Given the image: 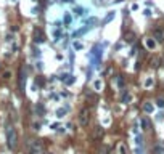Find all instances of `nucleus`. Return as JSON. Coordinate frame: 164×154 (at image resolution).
I'll list each match as a JSON object with an SVG mask.
<instances>
[{
  "mask_svg": "<svg viewBox=\"0 0 164 154\" xmlns=\"http://www.w3.org/2000/svg\"><path fill=\"white\" fill-rule=\"evenodd\" d=\"M153 37H155L158 42H163L164 40V29H161V27H155V29H153Z\"/></svg>",
  "mask_w": 164,
  "mask_h": 154,
  "instance_id": "4",
  "label": "nucleus"
},
{
  "mask_svg": "<svg viewBox=\"0 0 164 154\" xmlns=\"http://www.w3.org/2000/svg\"><path fill=\"white\" fill-rule=\"evenodd\" d=\"M74 11H76V13L79 15V16H81V15H82V8H76V10H74Z\"/></svg>",
  "mask_w": 164,
  "mask_h": 154,
  "instance_id": "26",
  "label": "nucleus"
},
{
  "mask_svg": "<svg viewBox=\"0 0 164 154\" xmlns=\"http://www.w3.org/2000/svg\"><path fill=\"white\" fill-rule=\"evenodd\" d=\"M36 111L39 112V116H44V114H45V108H44V106H42L40 103H39V104L36 106Z\"/></svg>",
  "mask_w": 164,
  "mask_h": 154,
  "instance_id": "11",
  "label": "nucleus"
},
{
  "mask_svg": "<svg viewBox=\"0 0 164 154\" xmlns=\"http://www.w3.org/2000/svg\"><path fill=\"white\" fill-rule=\"evenodd\" d=\"M161 145H163V146H164V141H163V143H161Z\"/></svg>",
  "mask_w": 164,
  "mask_h": 154,
  "instance_id": "28",
  "label": "nucleus"
},
{
  "mask_svg": "<svg viewBox=\"0 0 164 154\" xmlns=\"http://www.w3.org/2000/svg\"><path fill=\"white\" fill-rule=\"evenodd\" d=\"M143 85H145V88H150V87L153 85V77H148V79L145 80V83H143Z\"/></svg>",
  "mask_w": 164,
  "mask_h": 154,
  "instance_id": "15",
  "label": "nucleus"
},
{
  "mask_svg": "<svg viewBox=\"0 0 164 154\" xmlns=\"http://www.w3.org/2000/svg\"><path fill=\"white\" fill-rule=\"evenodd\" d=\"M29 154H45V148H44V143L40 140H34L29 143Z\"/></svg>",
  "mask_w": 164,
  "mask_h": 154,
  "instance_id": "2",
  "label": "nucleus"
},
{
  "mask_svg": "<svg viewBox=\"0 0 164 154\" xmlns=\"http://www.w3.org/2000/svg\"><path fill=\"white\" fill-rule=\"evenodd\" d=\"M74 48H76V50H82V43H79V42H74Z\"/></svg>",
  "mask_w": 164,
  "mask_h": 154,
  "instance_id": "22",
  "label": "nucleus"
},
{
  "mask_svg": "<svg viewBox=\"0 0 164 154\" xmlns=\"http://www.w3.org/2000/svg\"><path fill=\"white\" fill-rule=\"evenodd\" d=\"M143 111L145 112H153V104L151 103H145L143 104Z\"/></svg>",
  "mask_w": 164,
  "mask_h": 154,
  "instance_id": "13",
  "label": "nucleus"
},
{
  "mask_svg": "<svg viewBox=\"0 0 164 154\" xmlns=\"http://www.w3.org/2000/svg\"><path fill=\"white\" fill-rule=\"evenodd\" d=\"M64 24H66V26L71 24V15H64Z\"/></svg>",
  "mask_w": 164,
  "mask_h": 154,
  "instance_id": "17",
  "label": "nucleus"
},
{
  "mask_svg": "<svg viewBox=\"0 0 164 154\" xmlns=\"http://www.w3.org/2000/svg\"><path fill=\"white\" fill-rule=\"evenodd\" d=\"M95 23H97V18H90V19H89V21H87V26L90 27L92 24H95Z\"/></svg>",
  "mask_w": 164,
  "mask_h": 154,
  "instance_id": "21",
  "label": "nucleus"
},
{
  "mask_svg": "<svg viewBox=\"0 0 164 154\" xmlns=\"http://www.w3.org/2000/svg\"><path fill=\"white\" fill-rule=\"evenodd\" d=\"M101 136H103V127H100V125H97V127L93 128V133H92V138H93V140H100Z\"/></svg>",
  "mask_w": 164,
  "mask_h": 154,
  "instance_id": "6",
  "label": "nucleus"
},
{
  "mask_svg": "<svg viewBox=\"0 0 164 154\" xmlns=\"http://www.w3.org/2000/svg\"><path fill=\"white\" fill-rule=\"evenodd\" d=\"M145 45L148 50H155V47H156V42L153 40V39H145Z\"/></svg>",
  "mask_w": 164,
  "mask_h": 154,
  "instance_id": "8",
  "label": "nucleus"
},
{
  "mask_svg": "<svg viewBox=\"0 0 164 154\" xmlns=\"http://www.w3.org/2000/svg\"><path fill=\"white\" fill-rule=\"evenodd\" d=\"M10 77H11V72H10V71H3V72H2V79H5V80H8Z\"/></svg>",
  "mask_w": 164,
  "mask_h": 154,
  "instance_id": "16",
  "label": "nucleus"
},
{
  "mask_svg": "<svg viewBox=\"0 0 164 154\" xmlns=\"http://www.w3.org/2000/svg\"><path fill=\"white\" fill-rule=\"evenodd\" d=\"M24 85H26V72H24V69H21V72H19V90L24 91Z\"/></svg>",
  "mask_w": 164,
  "mask_h": 154,
  "instance_id": "7",
  "label": "nucleus"
},
{
  "mask_svg": "<svg viewBox=\"0 0 164 154\" xmlns=\"http://www.w3.org/2000/svg\"><path fill=\"white\" fill-rule=\"evenodd\" d=\"M34 40H36L37 43H42V42L45 40V36H44L42 29H36V31H34Z\"/></svg>",
  "mask_w": 164,
  "mask_h": 154,
  "instance_id": "5",
  "label": "nucleus"
},
{
  "mask_svg": "<svg viewBox=\"0 0 164 154\" xmlns=\"http://www.w3.org/2000/svg\"><path fill=\"white\" fill-rule=\"evenodd\" d=\"M119 154H127V151H126V146H124V145H119Z\"/></svg>",
  "mask_w": 164,
  "mask_h": 154,
  "instance_id": "19",
  "label": "nucleus"
},
{
  "mask_svg": "<svg viewBox=\"0 0 164 154\" xmlns=\"http://www.w3.org/2000/svg\"><path fill=\"white\" fill-rule=\"evenodd\" d=\"M113 18H114V11H109L108 15L105 16V19L101 21V24H108L109 21H113Z\"/></svg>",
  "mask_w": 164,
  "mask_h": 154,
  "instance_id": "10",
  "label": "nucleus"
},
{
  "mask_svg": "<svg viewBox=\"0 0 164 154\" xmlns=\"http://www.w3.org/2000/svg\"><path fill=\"white\" fill-rule=\"evenodd\" d=\"M100 87H101V82L97 80V82H95V90H100Z\"/></svg>",
  "mask_w": 164,
  "mask_h": 154,
  "instance_id": "25",
  "label": "nucleus"
},
{
  "mask_svg": "<svg viewBox=\"0 0 164 154\" xmlns=\"http://www.w3.org/2000/svg\"><path fill=\"white\" fill-rule=\"evenodd\" d=\"M156 103H158V106H159V108H164V100H161V98H159Z\"/></svg>",
  "mask_w": 164,
  "mask_h": 154,
  "instance_id": "24",
  "label": "nucleus"
},
{
  "mask_svg": "<svg viewBox=\"0 0 164 154\" xmlns=\"http://www.w3.org/2000/svg\"><path fill=\"white\" fill-rule=\"evenodd\" d=\"M74 80H76V79H74L73 75H69V77H68L64 82H66V85H71V83H74Z\"/></svg>",
  "mask_w": 164,
  "mask_h": 154,
  "instance_id": "18",
  "label": "nucleus"
},
{
  "mask_svg": "<svg viewBox=\"0 0 164 154\" xmlns=\"http://www.w3.org/2000/svg\"><path fill=\"white\" fill-rule=\"evenodd\" d=\"M122 101H124V103L130 101V95H124V96H122Z\"/></svg>",
  "mask_w": 164,
  "mask_h": 154,
  "instance_id": "23",
  "label": "nucleus"
},
{
  "mask_svg": "<svg viewBox=\"0 0 164 154\" xmlns=\"http://www.w3.org/2000/svg\"><path fill=\"white\" fill-rule=\"evenodd\" d=\"M140 124H142V128H143V130H150V120L146 117L140 119Z\"/></svg>",
  "mask_w": 164,
  "mask_h": 154,
  "instance_id": "9",
  "label": "nucleus"
},
{
  "mask_svg": "<svg viewBox=\"0 0 164 154\" xmlns=\"http://www.w3.org/2000/svg\"><path fill=\"white\" fill-rule=\"evenodd\" d=\"M5 136H7V145L10 149H15L18 145V133H16V128L13 125H7L5 128Z\"/></svg>",
  "mask_w": 164,
  "mask_h": 154,
  "instance_id": "1",
  "label": "nucleus"
},
{
  "mask_svg": "<svg viewBox=\"0 0 164 154\" xmlns=\"http://www.w3.org/2000/svg\"><path fill=\"white\" fill-rule=\"evenodd\" d=\"M89 120H90V117H89V109L82 108L81 112H79V125H81V127H87V125H89Z\"/></svg>",
  "mask_w": 164,
  "mask_h": 154,
  "instance_id": "3",
  "label": "nucleus"
},
{
  "mask_svg": "<svg viewBox=\"0 0 164 154\" xmlns=\"http://www.w3.org/2000/svg\"><path fill=\"white\" fill-rule=\"evenodd\" d=\"M61 2H71V0H61Z\"/></svg>",
  "mask_w": 164,
  "mask_h": 154,
  "instance_id": "27",
  "label": "nucleus"
},
{
  "mask_svg": "<svg viewBox=\"0 0 164 154\" xmlns=\"http://www.w3.org/2000/svg\"><path fill=\"white\" fill-rule=\"evenodd\" d=\"M116 83H118L119 88H122V87H124V79H122V75H118V77H116Z\"/></svg>",
  "mask_w": 164,
  "mask_h": 154,
  "instance_id": "14",
  "label": "nucleus"
},
{
  "mask_svg": "<svg viewBox=\"0 0 164 154\" xmlns=\"http://www.w3.org/2000/svg\"><path fill=\"white\" fill-rule=\"evenodd\" d=\"M64 112H66L64 109H58V111H56V117H63V116H64Z\"/></svg>",
  "mask_w": 164,
  "mask_h": 154,
  "instance_id": "20",
  "label": "nucleus"
},
{
  "mask_svg": "<svg viewBox=\"0 0 164 154\" xmlns=\"http://www.w3.org/2000/svg\"><path fill=\"white\" fill-rule=\"evenodd\" d=\"M134 39H135V34H134V32H129V34H126V42L132 43V42H134Z\"/></svg>",
  "mask_w": 164,
  "mask_h": 154,
  "instance_id": "12",
  "label": "nucleus"
},
{
  "mask_svg": "<svg viewBox=\"0 0 164 154\" xmlns=\"http://www.w3.org/2000/svg\"><path fill=\"white\" fill-rule=\"evenodd\" d=\"M48 154H52V153H48Z\"/></svg>",
  "mask_w": 164,
  "mask_h": 154,
  "instance_id": "29",
  "label": "nucleus"
}]
</instances>
